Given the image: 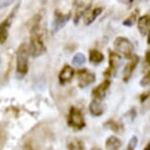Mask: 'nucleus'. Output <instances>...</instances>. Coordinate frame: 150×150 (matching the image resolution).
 <instances>
[{
  "label": "nucleus",
  "mask_w": 150,
  "mask_h": 150,
  "mask_svg": "<svg viewBox=\"0 0 150 150\" xmlns=\"http://www.w3.org/2000/svg\"><path fill=\"white\" fill-rule=\"evenodd\" d=\"M114 47L119 54H122L125 58L129 59L134 54V45L127 38L119 36L115 39Z\"/></svg>",
  "instance_id": "obj_4"
},
{
  "label": "nucleus",
  "mask_w": 150,
  "mask_h": 150,
  "mask_svg": "<svg viewBox=\"0 0 150 150\" xmlns=\"http://www.w3.org/2000/svg\"><path fill=\"white\" fill-rule=\"evenodd\" d=\"M68 150H84L83 142L81 139L75 138L68 143Z\"/></svg>",
  "instance_id": "obj_18"
},
{
  "label": "nucleus",
  "mask_w": 150,
  "mask_h": 150,
  "mask_svg": "<svg viewBox=\"0 0 150 150\" xmlns=\"http://www.w3.org/2000/svg\"><path fill=\"white\" fill-rule=\"evenodd\" d=\"M110 86H111V81L109 80H105L100 84H98L97 86H95L94 88L92 89V92H91L92 98L98 101H102L103 99L105 98L106 93L108 91Z\"/></svg>",
  "instance_id": "obj_7"
},
{
  "label": "nucleus",
  "mask_w": 150,
  "mask_h": 150,
  "mask_svg": "<svg viewBox=\"0 0 150 150\" xmlns=\"http://www.w3.org/2000/svg\"><path fill=\"white\" fill-rule=\"evenodd\" d=\"M150 83V73L147 72L145 75H144V77L141 79L140 81V86H147Z\"/></svg>",
  "instance_id": "obj_22"
},
{
  "label": "nucleus",
  "mask_w": 150,
  "mask_h": 150,
  "mask_svg": "<svg viewBox=\"0 0 150 150\" xmlns=\"http://www.w3.org/2000/svg\"><path fill=\"white\" fill-rule=\"evenodd\" d=\"M11 2H12V0H0V9L9 6Z\"/></svg>",
  "instance_id": "obj_23"
},
{
  "label": "nucleus",
  "mask_w": 150,
  "mask_h": 150,
  "mask_svg": "<svg viewBox=\"0 0 150 150\" xmlns=\"http://www.w3.org/2000/svg\"><path fill=\"white\" fill-rule=\"evenodd\" d=\"M90 150H101V149L99 148V147H93V148H91Z\"/></svg>",
  "instance_id": "obj_28"
},
{
  "label": "nucleus",
  "mask_w": 150,
  "mask_h": 150,
  "mask_svg": "<svg viewBox=\"0 0 150 150\" xmlns=\"http://www.w3.org/2000/svg\"><path fill=\"white\" fill-rule=\"evenodd\" d=\"M127 116H132V120L134 121V118L137 117V112H135L134 109H132V110H129L128 113H127Z\"/></svg>",
  "instance_id": "obj_25"
},
{
  "label": "nucleus",
  "mask_w": 150,
  "mask_h": 150,
  "mask_svg": "<svg viewBox=\"0 0 150 150\" xmlns=\"http://www.w3.org/2000/svg\"><path fill=\"white\" fill-rule=\"evenodd\" d=\"M143 150H150V143H147L146 144V146L144 147V149Z\"/></svg>",
  "instance_id": "obj_27"
},
{
  "label": "nucleus",
  "mask_w": 150,
  "mask_h": 150,
  "mask_svg": "<svg viewBox=\"0 0 150 150\" xmlns=\"http://www.w3.org/2000/svg\"><path fill=\"white\" fill-rule=\"evenodd\" d=\"M103 60H104V55L99 51V50L91 49L89 51V61L91 62L92 64L98 65V64H100L101 62H103Z\"/></svg>",
  "instance_id": "obj_17"
},
{
  "label": "nucleus",
  "mask_w": 150,
  "mask_h": 150,
  "mask_svg": "<svg viewBox=\"0 0 150 150\" xmlns=\"http://www.w3.org/2000/svg\"><path fill=\"white\" fill-rule=\"evenodd\" d=\"M29 47L26 43H22L16 53V73L18 77L23 78L29 72Z\"/></svg>",
  "instance_id": "obj_2"
},
{
  "label": "nucleus",
  "mask_w": 150,
  "mask_h": 150,
  "mask_svg": "<svg viewBox=\"0 0 150 150\" xmlns=\"http://www.w3.org/2000/svg\"><path fill=\"white\" fill-rule=\"evenodd\" d=\"M67 122L68 126L72 128L74 131H81L86 127V121H84V117L81 110L74 106L70 108L69 114L67 117Z\"/></svg>",
  "instance_id": "obj_3"
},
{
  "label": "nucleus",
  "mask_w": 150,
  "mask_h": 150,
  "mask_svg": "<svg viewBox=\"0 0 150 150\" xmlns=\"http://www.w3.org/2000/svg\"><path fill=\"white\" fill-rule=\"evenodd\" d=\"M103 8L101 7H96L94 9L90 10V8L86 11V14L83 15V22L86 26H89L90 24H92L95 21L96 18L102 13Z\"/></svg>",
  "instance_id": "obj_12"
},
{
  "label": "nucleus",
  "mask_w": 150,
  "mask_h": 150,
  "mask_svg": "<svg viewBox=\"0 0 150 150\" xmlns=\"http://www.w3.org/2000/svg\"><path fill=\"white\" fill-rule=\"evenodd\" d=\"M74 76H75V70L73 67L69 66V65H65L63 67V69L60 71L58 76V80L60 84H66L68 83H70L73 80Z\"/></svg>",
  "instance_id": "obj_11"
},
{
  "label": "nucleus",
  "mask_w": 150,
  "mask_h": 150,
  "mask_svg": "<svg viewBox=\"0 0 150 150\" xmlns=\"http://www.w3.org/2000/svg\"><path fill=\"white\" fill-rule=\"evenodd\" d=\"M72 14L69 13H62L61 11L55 10L54 16H53V21H52V33H55L62 30L66 26L67 23L70 21Z\"/></svg>",
  "instance_id": "obj_5"
},
{
  "label": "nucleus",
  "mask_w": 150,
  "mask_h": 150,
  "mask_svg": "<svg viewBox=\"0 0 150 150\" xmlns=\"http://www.w3.org/2000/svg\"><path fill=\"white\" fill-rule=\"evenodd\" d=\"M149 54H150L149 50H147V52H146V58H145V61H146V63H147V65H148V66H149V62H150V57H149Z\"/></svg>",
  "instance_id": "obj_26"
},
{
  "label": "nucleus",
  "mask_w": 150,
  "mask_h": 150,
  "mask_svg": "<svg viewBox=\"0 0 150 150\" xmlns=\"http://www.w3.org/2000/svg\"><path fill=\"white\" fill-rule=\"evenodd\" d=\"M122 63V57L121 55L117 52H110L109 53V68L104 73L105 76H114L116 74L118 67Z\"/></svg>",
  "instance_id": "obj_8"
},
{
  "label": "nucleus",
  "mask_w": 150,
  "mask_h": 150,
  "mask_svg": "<svg viewBox=\"0 0 150 150\" xmlns=\"http://www.w3.org/2000/svg\"><path fill=\"white\" fill-rule=\"evenodd\" d=\"M28 47H29L30 55L33 58L39 57L46 51L43 36H42L38 24L33 26V29L30 30V42Z\"/></svg>",
  "instance_id": "obj_1"
},
{
  "label": "nucleus",
  "mask_w": 150,
  "mask_h": 150,
  "mask_svg": "<svg viewBox=\"0 0 150 150\" xmlns=\"http://www.w3.org/2000/svg\"><path fill=\"white\" fill-rule=\"evenodd\" d=\"M77 77L79 87H81V88H86L90 84H92L96 80L94 73L90 72L87 69L79 70L77 73Z\"/></svg>",
  "instance_id": "obj_6"
},
{
  "label": "nucleus",
  "mask_w": 150,
  "mask_h": 150,
  "mask_svg": "<svg viewBox=\"0 0 150 150\" xmlns=\"http://www.w3.org/2000/svg\"><path fill=\"white\" fill-rule=\"evenodd\" d=\"M89 112L94 117H99V116L102 115L104 113V106L101 103V101L93 99L89 104Z\"/></svg>",
  "instance_id": "obj_14"
},
{
  "label": "nucleus",
  "mask_w": 150,
  "mask_h": 150,
  "mask_svg": "<svg viewBox=\"0 0 150 150\" xmlns=\"http://www.w3.org/2000/svg\"><path fill=\"white\" fill-rule=\"evenodd\" d=\"M138 62H139V57L138 56H135V55H132L131 58H129V63L126 65L124 69V72H123V81L125 83H128L131 79L132 73L137 68Z\"/></svg>",
  "instance_id": "obj_10"
},
{
  "label": "nucleus",
  "mask_w": 150,
  "mask_h": 150,
  "mask_svg": "<svg viewBox=\"0 0 150 150\" xmlns=\"http://www.w3.org/2000/svg\"><path fill=\"white\" fill-rule=\"evenodd\" d=\"M137 143H138V138L137 135H134V137H132V138L129 139L126 150H135V148H137Z\"/></svg>",
  "instance_id": "obj_21"
},
{
  "label": "nucleus",
  "mask_w": 150,
  "mask_h": 150,
  "mask_svg": "<svg viewBox=\"0 0 150 150\" xmlns=\"http://www.w3.org/2000/svg\"><path fill=\"white\" fill-rule=\"evenodd\" d=\"M86 56L81 53H77L73 58V65L74 66H77V67H81L86 63Z\"/></svg>",
  "instance_id": "obj_19"
},
{
  "label": "nucleus",
  "mask_w": 150,
  "mask_h": 150,
  "mask_svg": "<svg viewBox=\"0 0 150 150\" xmlns=\"http://www.w3.org/2000/svg\"><path fill=\"white\" fill-rule=\"evenodd\" d=\"M148 97H149V92H148V91L142 93V94L140 95V102H141V103H143L144 101H145Z\"/></svg>",
  "instance_id": "obj_24"
},
{
  "label": "nucleus",
  "mask_w": 150,
  "mask_h": 150,
  "mask_svg": "<svg viewBox=\"0 0 150 150\" xmlns=\"http://www.w3.org/2000/svg\"><path fill=\"white\" fill-rule=\"evenodd\" d=\"M150 28V17L149 15H144L137 20V29L141 35H148Z\"/></svg>",
  "instance_id": "obj_13"
},
{
  "label": "nucleus",
  "mask_w": 150,
  "mask_h": 150,
  "mask_svg": "<svg viewBox=\"0 0 150 150\" xmlns=\"http://www.w3.org/2000/svg\"><path fill=\"white\" fill-rule=\"evenodd\" d=\"M16 9L17 8H15L13 13L10 14L3 22L0 23V44H4L7 40L8 36H9V30H10L11 23H12V19H13L14 14H15Z\"/></svg>",
  "instance_id": "obj_9"
},
{
  "label": "nucleus",
  "mask_w": 150,
  "mask_h": 150,
  "mask_svg": "<svg viewBox=\"0 0 150 150\" xmlns=\"http://www.w3.org/2000/svg\"><path fill=\"white\" fill-rule=\"evenodd\" d=\"M137 16H138V11H134V12L132 13V15L129 17L128 19H126L124 21V26H127V27H132L137 23Z\"/></svg>",
  "instance_id": "obj_20"
},
{
  "label": "nucleus",
  "mask_w": 150,
  "mask_h": 150,
  "mask_svg": "<svg viewBox=\"0 0 150 150\" xmlns=\"http://www.w3.org/2000/svg\"><path fill=\"white\" fill-rule=\"evenodd\" d=\"M122 146V141L120 138L116 137H109L105 141V147L107 150H119Z\"/></svg>",
  "instance_id": "obj_15"
},
{
  "label": "nucleus",
  "mask_w": 150,
  "mask_h": 150,
  "mask_svg": "<svg viewBox=\"0 0 150 150\" xmlns=\"http://www.w3.org/2000/svg\"><path fill=\"white\" fill-rule=\"evenodd\" d=\"M104 127L105 128H108L109 129H111L116 134H122L124 131V126L119 122L115 121V120H108L104 124Z\"/></svg>",
  "instance_id": "obj_16"
}]
</instances>
